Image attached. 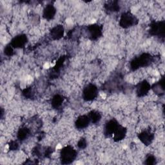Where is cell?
Listing matches in <instances>:
<instances>
[{
  "label": "cell",
  "mask_w": 165,
  "mask_h": 165,
  "mask_svg": "<svg viewBox=\"0 0 165 165\" xmlns=\"http://www.w3.org/2000/svg\"><path fill=\"white\" fill-rule=\"evenodd\" d=\"M61 157H63V160H66V163H69L70 160H72L74 158V152L72 149H69L66 148L62 151Z\"/></svg>",
  "instance_id": "1"
},
{
  "label": "cell",
  "mask_w": 165,
  "mask_h": 165,
  "mask_svg": "<svg viewBox=\"0 0 165 165\" xmlns=\"http://www.w3.org/2000/svg\"><path fill=\"white\" fill-rule=\"evenodd\" d=\"M96 89L95 88V87H93V86H91L86 89L84 93V95H85L86 97L87 98V99H92V98L96 96Z\"/></svg>",
  "instance_id": "2"
},
{
  "label": "cell",
  "mask_w": 165,
  "mask_h": 165,
  "mask_svg": "<svg viewBox=\"0 0 165 165\" xmlns=\"http://www.w3.org/2000/svg\"><path fill=\"white\" fill-rule=\"evenodd\" d=\"M134 20V18L132 17L130 14H126L123 16L121 19V22L123 23V25L129 26V25H131L133 24V21Z\"/></svg>",
  "instance_id": "3"
},
{
  "label": "cell",
  "mask_w": 165,
  "mask_h": 165,
  "mask_svg": "<svg viewBox=\"0 0 165 165\" xmlns=\"http://www.w3.org/2000/svg\"><path fill=\"white\" fill-rule=\"evenodd\" d=\"M25 41V39L23 36L17 37L12 41V44L15 47H21L24 44Z\"/></svg>",
  "instance_id": "4"
},
{
  "label": "cell",
  "mask_w": 165,
  "mask_h": 165,
  "mask_svg": "<svg viewBox=\"0 0 165 165\" xmlns=\"http://www.w3.org/2000/svg\"><path fill=\"white\" fill-rule=\"evenodd\" d=\"M88 118H85V117H81L79 119H78V125L80 127H84L87 126V124L88 123Z\"/></svg>",
  "instance_id": "5"
}]
</instances>
